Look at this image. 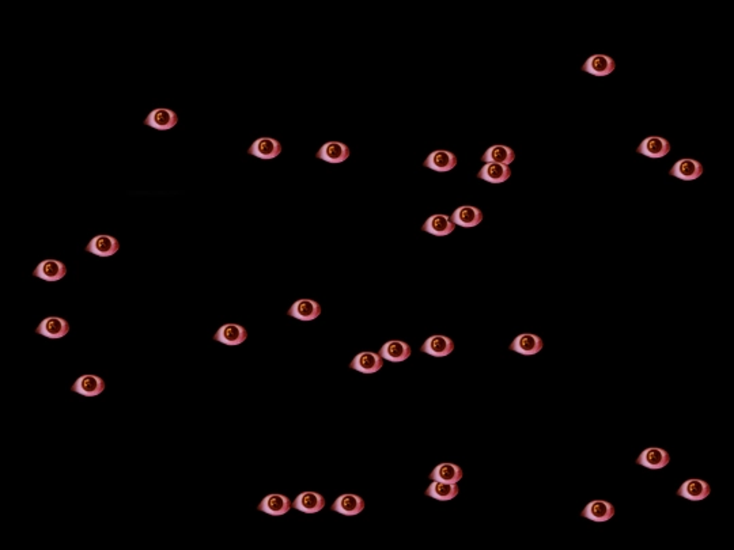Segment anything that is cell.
Returning <instances> with one entry per match:
<instances>
[{
	"instance_id": "cell-26",
	"label": "cell",
	"mask_w": 734,
	"mask_h": 550,
	"mask_svg": "<svg viewBox=\"0 0 734 550\" xmlns=\"http://www.w3.org/2000/svg\"><path fill=\"white\" fill-rule=\"evenodd\" d=\"M411 353H412V350H411L409 344L405 343V341H401V340L387 341L380 350V356L384 360H388L391 363L405 361L411 356Z\"/></svg>"
},
{
	"instance_id": "cell-28",
	"label": "cell",
	"mask_w": 734,
	"mask_h": 550,
	"mask_svg": "<svg viewBox=\"0 0 734 550\" xmlns=\"http://www.w3.org/2000/svg\"><path fill=\"white\" fill-rule=\"evenodd\" d=\"M460 488L457 484H447L440 481H431L426 489V496L438 501H450L457 498Z\"/></svg>"
},
{
	"instance_id": "cell-13",
	"label": "cell",
	"mask_w": 734,
	"mask_h": 550,
	"mask_svg": "<svg viewBox=\"0 0 734 550\" xmlns=\"http://www.w3.org/2000/svg\"><path fill=\"white\" fill-rule=\"evenodd\" d=\"M544 348V341L538 335L533 333H521L510 344V350L524 356L538 355Z\"/></svg>"
},
{
	"instance_id": "cell-12",
	"label": "cell",
	"mask_w": 734,
	"mask_h": 550,
	"mask_svg": "<svg viewBox=\"0 0 734 550\" xmlns=\"http://www.w3.org/2000/svg\"><path fill=\"white\" fill-rule=\"evenodd\" d=\"M282 145L281 142H278L276 139H272V138H258L256 139L252 146L249 147L247 152L252 155V156H256L258 159H265V160H269V159H275L278 158L281 154H282Z\"/></svg>"
},
{
	"instance_id": "cell-1",
	"label": "cell",
	"mask_w": 734,
	"mask_h": 550,
	"mask_svg": "<svg viewBox=\"0 0 734 550\" xmlns=\"http://www.w3.org/2000/svg\"><path fill=\"white\" fill-rule=\"evenodd\" d=\"M179 123V116L174 110L167 107H156L148 113L145 125L156 131H169Z\"/></svg>"
},
{
	"instance_id": "cell-27",
	"label": "cell",
	"mask_w": 734,
	"mask_h": 550,
	"mask_svg": "<svg viewBox=\"0 0 734 550\" xmlns=\"http://www.w3.org/2000/svg\"><path fill=\"white\" fill-rule=\"evenodd\" d=\"M478 177L483 181H487L489 184H502L506 182L511 177V170L506 165L499 163H486Z\"/></svg>"
},
{
	"instance_id": "cell-17",
	"label": "cell",
	"mask_w": 734,
	"mask_h": 550,
	"mask_svg": "<svg viewBox=\"0 0 734 550\" xmlns=\"http://www.w3.org/2000/svg\"><path fill=\"white\" fill-rule=\"evenodd\" d=\"M703 166L695 159H680L671 169L669 174L682 181H695L703 174Z\"/></svg>"
},
{
	"instance_id": "cell-6",
	"label": "cell",
	"mask_w": 734,
	"mask_h": 550,
	"mask_svg": "<svg viewBox=\"0 0 734 550\" xmlns=\"http://www.w3.org/2000/svg\"><path fill=\"white\" fill-rule=\"evenodd\" d=\"M711 494V487L707 481L700 478H689L685 480L677 489V496L683 498L685 500L702 501L707 499Z\"/></svg>"
},
{
	"instance_id": "cell-3",
	"label": "cell",
	"mask_w": 734,
	"mask_h": 550,
	"mask_svg": "<svg viewBox=\"0 0 734 550\" xmlns=\"http://www.w3.org/2000/svg\"><path fill=\"white\" fill-rule=\"evenodd\" d=\"M384 367V359L376 352H360L349 363V368L360 374H376Z\"/></svg>"
},
{
	"instance_id": "cell-21",
	"label": "cell",
	"mask_w": 734,
	"mask_h": 550,
	"mask_svg": "<svg viewBox=\"0 0 734 550\" xmlns=\"http://www.w3.org/2000/svg\"><path fill=\"white\" fill-rule=\"evenodd\" d=\"M331 509L344 516H356L365 509V500L358 495L344 494L335 500Z\"/></svg>"
},
{
	"instance_id": "cell-20",
	"label": "cell",
	"mask_w": 734,
	"mask_h": 550,
	"mask_svg": "<svg viewBox=\"0 0 734 550\" xmlns=\"http://www.w3.org/2000/svg\"><path fill=\"white\" fill-rule=\"evenodd\" d=\"M456 224L451 222L450 216L436 213L427 218L425 224L422 226V230L427 234H431L434 237H446L454 233Z\"/></svg>"
},
{
	"instance_id": "cell-15",
	"label": "cell",
	"mask_w": 734,
	"mask_h": 550,
	"mask_svg": "<svg viewBox=\"0 0 734 550\" xmlns=\"http://www.w3.org/2000/svg\"><path fill=\"white\" fill-rule=\"evenodd\" d=\"M451 222L456 224V226H460V227H465V229H472V227H476L482 223L483 220V212L476 208V207H472V205H462V207H458L450 216Z\"/></svg>"
},
{
	"instance_id": "cell-25",
	"label": "cell",
	"mask_w": 734,
	"mask_h": 550,
	"mask_svg": "<svg viewBox=\"0 0 734 550\" xmlns=\"http://www.w3.org/2000/svg\"><path fill=\"white\" fill-rule=\"evenodd\" d=\"M462 477H464L462 469L458 465L450 463V462L437 465L433 469V472L429 474V478L431 481H440V483H447V484H457L462 480Z\"/></svg>"
},
{
	"instance_id": "cell-23",
	"label": "cell",
	"mask_w": 734,
	"mask_h": 550,
	"mask_svg": "<svg viewBox=\"0 0 734 550\" xmlns=\"http://www.w3.org/2000/svg\"><path fill=\"white\" fill-rule=\"evenodd\" d=\"M316 156L327 163L338 165L349 158V149L342 142H327L321 146Z\"/></svg>"
},
{
	"instance_id": "cell-4",
	"label": "cell",
	"mask_w": 734,
	"mask_h": 550,
	"mask_svg": "<svg viewBox=\"0 0 734 550\" xmlns=\"http://www.w3.org/2000/svg\"><path fill=\"white\" fill-rule=\"evenodd\" d=\"M68 332H70V324L67 319L61 317H47L39 324L36 329L37 335L50 339V340L63 339L68 335Z\"/></svg>"
},
{
	"instance_id": "cell-2",
	"label": "cell",
	"mask_w": 734,
	"mask_h": 550,
	"mask_svg": "<svg viewBox=\"0 0 734 550\" xmlns=\"http://www.w3.org/2000/svg\"><path fill=\"white\" fill-rule=\"evenodd\" d=\"M636 465L650 470H661L671 462V454L661 447H647L636 458Z\"/></svg>"
},
{
	"instance_id": "cell-5",
	"label": "cell",
	"mask_w": 734,
	"mask_h": 550,
	"mask_svg": "<svg viewBox=\"0 0 734 550\" xmlns=\"http://www.w3.org/2000/svg\"><path fill=\"white\" fill-rule=\"evenodd\" d=\"M615 505L606 500H591L587 503L581 512V516L595 523H605L615 516Z\"/></svg>"
},
{
	"instance_id": "cell-29",
	"label": "cell",
	"mask_w": 734,
	"mask_h": 550,
	"mask_svg": "<svg viewBox=\"0 0 734 550\" xmlns=\"http://www.w3.org/2000/svg\"><path fill=\"white\" fill-rule=\"evenodd\" d=\"M514 159H516V154L513 149H510L509 146H502V145L491 146L482 156V160L485 163H499V165H506V166L511 165Z\"/></svg>"
},
{
	"instance_id": "cell-9",
	"label": "cell",
	"mask_w": 734,
	"mask_h": 550,
	"mask_svg": "<svg viewBox=\"0 0 734 550\" xmlns=\"http://www.w3.org/2000/svg\"><path fill=\"white\" fill-rule=\"evenodd\" d=\"M65 275H67L65 264L59 260H53V258L41 261L33 272L34 277L41 279L44 282H50V283L64 279Z\"/></svg>"
},
{
	"instance_id": "cell-24",
	"label": "cell",
	"mask_w": 734,
	"mask_h": 550,
	"mask_svg": "<svg viewBox=\"0 0 734 550\" xmlns=\"http://www.w3.org/2000/svg\"><path fill=\"white\" fill-rule=\"evenodd\" d=\"M420 350L433 357H445L454 352V341L447 336L434 335L423 343Z\"/></svg>"
},
{
	"instance_id": "cell-7",
	"label": "cell",
	"mask_w": 734,
	"mask_h": 550,
	"mask_svg": "<svg viewBox=\"0 0 734 550\" xmlns=\"http://www.w3.org/2000/svg\"><path fill=\"white\" fill-rule=\"evenodd\" d=\"M246 339H247V330L243 325H238V324H225L214 335L215 341L229 346V347L241 346L246 341Z\"/></svg>"
},
{
	"instance_id": "cell-11",
	"label": "cell",
	"mask_w": 734,
	"mask_h": 550,
	"mask_svg": "<svg viewBox=\"0 0 734 550\" xmlns=\"http://www.w3.org/2000/svg\"><path fill=\"white\" fill-rule=\"evenodd\" d=\"M292 507L293 503L286 495L271 494L261 500L257 509L271 516H283L292 509Z\"/></svg>"
},
{
	"instance_id": "cell-16",
	"label": "cell",
	"mask_w": 734,
	"mask_h": 550,
	"mask_svg": "<svg viewBox=\"0 0 734 550\" xmlns=\"http://www.w3.org/2000/svg\"><path fill=\"white\" fill-rule=\"evenodd\" d=\"M616 68V63L612 57L606 54H593L587 59L585 64L582 65V70L594 76L604 78L609 74H612Z\"/></svg>"
},
{
	"instance_id": "cell-8",
	"label": "cell",
	"mask_w": 734,
	"mask_h": 550,
	"mask_svg": "<svg viewBox=\"0 0 734 550\" xmlns=\"http://www.w3.org/2000/svg\"><path fill=\"white\" fill-rule=\"evenodd\" d=\"M105 388L106 385L101 377L86 374L79 377L74 382V385L71 386V392L83 397H97L105 390Z\"/></svg>"
},
{
	"instance_id": "cell-18",
	"label": "cell",
	"mask_w": 734,
	"mask_h": 550,
	"mask_svg": "<svg viewBox=\"0 0 734 550\" xmlns=\"http://www.w3.org/2000/svg\"><path fill=\"white\" fill-rule=\"evenodd\" d=\"M324 507H325L324 496L313 491H305L299 494L293 501V508L303 514H317Z\"/></svg>"
},
{
	"instance_id": "cell-10",
	"label": "cell",
	"mask_w": 734,
	"mask_h": 550,
	"mask_svg": "<svg viewBox=\"0 0 734 550\" xmlns=\"http://www.w3.org/2000/svg\"><path fill=\"white\" fill-rule=\"evenodd\" d=\"M321 314V306L312 299L295 300L292 307L287 310V315L294 319L309 322L314 321Z\"/></svg>"
},
{
	"instance_id": "cell-22",
	"label": "cell",
	"mask_w": 734,
	"mask_h": 550,
	"mask_svg": "<svg viewBox=\"0 0 734 550\" xmlns=\"http://www.w3.org/2000/svg\"><path fill=\"white\" fill-rule=\"evenodd\" d=\"M671 143L664 139V138H658V136H651V138H646L640 145L639 147L636 149V151L643 155V156H647V158H653V159H660V158H664L666 156L669 152H671Z\"/></svg>"
},
{
	"instance_id": "cell-19",
	"label": "cell",
	"mask_w": 734,
	"mask_h": 550,
	"mask_svg": "<svg viewBox=\"0 0 734 550\" xmlns=\"http://www.w3.org/2000/svg\"><path fill=\"white\" fill-rule=\"evenodd\" d=\"M456 166H457V156L450 151H433L425 160V167L438 171V173L450 171Z\"/></svg>"
},
{
	"instance_id": "cell-14",
	"label": "cell",
	"mask_w": 734,
	"mask_h": 550,
	"mask_svg": "<svg viewBox=\"0 0 734 550\" xmlns=\"http://www.w3.org/2000/svg\"><path fill=\"white\" fill-rule=\"evenodd\" d=\"M120 251V242L117 238L112 235L99 234L90 240V242L86 246V251L92 253L97 257H112L117 254Z\"/></svg>"
}]
</instances>
